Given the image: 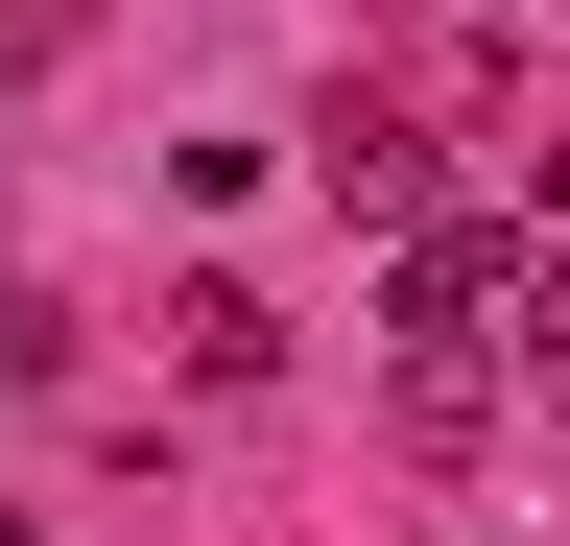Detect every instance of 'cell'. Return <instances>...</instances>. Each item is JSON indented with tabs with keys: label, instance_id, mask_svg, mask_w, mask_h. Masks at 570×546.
Here are the masks:
<instances>
[{
	"label": "cell",
	"instance_id": "cell-1",
	"mask_svg": "<svg viewBox=\"0 0 570 546\" xmlns=\"http://www.w3.org/2000/svg\"><path fill=\"white\" fill-rule=\"evenodd\" d=\"M381 332H404V357H452V332H499V238L452 215V190L404 215V286H381Z\"/></svg>",
	"mask_w": 570,
	"mask_h": 546
},
{
	"label": "cell",
	"instance_id": "cell-2",
	"mask_svg": "<svg viewBox=\"0 0 570 546\" xmlns=\"http://www.w3.org/2000/svg\"><path fill=\"white\" fill-rule=\"evenodd\" d=\"M309 167H333V215H381V238L428 215V119H333V143H309Z\"/></svg>",
	"mask_w": 570,
	"mask_h": 546
},
{
	"label": "cell",
	"instance_id": "cell-3",
	"mask_svg": "<svg viewBox=\"0 0 570 546\" xmlns=\"http://www.w3.org/2000/svg\"><path fill=\"white\" fill-rule=\"evenodd\" d=\"M167 357H190V380H214V404H238V380H262V357H285V309H262V286H167Z\"/></svg>",
	"mask_w": 570,
	"mask_h": 546
},
{
	"label": "cell",
	"instance_id": "cell-4",
	"mask_svg": "<svg viewBox=\"0 0 570 546\" xmlns=\"http://www.w3.org/2000/svg\"><path fill=\"white\" fill-rule=\"evenodd\" d=\"M499 332H523V357L570 380V261H547V238H523V261H499Z\"/></svg>",
	"mask_w": 570,
	"mask_h": 546
},
{
	"label": "cell",
	"instance_id": "cell-5",
	"mask_svg": "<svg viewBox=\"0 0 570 546\" xmlns=\"http://www.w3.org/2000/svg\"><path fill=\"white\" fill-rule=\"evenodd\" d=\"M96 48V0H0V72H71Z\"/></svg>",
	"mask_w": 570,
	"mask_h": 546
},
{
	"label": "cell",
	"instance_id": "cell-6",
	"mask_svg": "<svg viewBox=\"0 0 570 546\" xmlns=\"http://www.w3.org/2000/svg\"><path fill=\"white\" fill-rule=\"evenodd\" d=\"M547 428H570V380H547Z\"/></svg>",
	"mask_w": 570,
	"mask_h": 546
}]
</instances>
